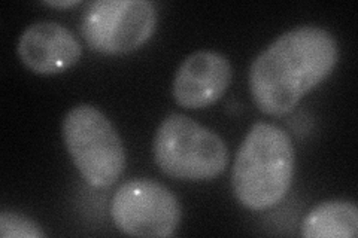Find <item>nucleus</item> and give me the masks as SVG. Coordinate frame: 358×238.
I'll use <instances>...</instances> for the list:
<instances>
[{"mask_svg": "<svg viewBox=\"0 0 358 238\" xmlns=\"http://www.w3.org/2000/svg\"><path fill=\"white\" fill-rule=\"evenodd\" d=\"M339 60L330 31L301 26L282 33L250 67L251 96L266 115L282 117L331 75Z\"/></svg>", "mask_w": 358, "mask_h": 238, "instance_id": "1", "label": "nucleus"}, {"mask_svg": "<svg viewBox=\"0 0 358 238\" xmlns=\"http://www.w3.org/2000/svg\"><path fill=\"white\" fill-rule=\"evenodd\" d=\"M294 165L296 152L288 133L271 122H255L231 168L234 197L250 210L276 206L293 184Z\"/></svg>", "mask_w": 358, "mask_h": 238, "instance_id": "2", "label": "nucleus"}, {"mask_svg": "<svg viewBox=\"0 0 358 238\" xmlns=\"http://www.w3.org/2000/svg\"><path fill=\"white\" fill-rule=\"evenodd\" d=\"M154 161L178 180H212L229 164L227 144L220 135L182 113H171L159 126L152 142Z\"/></svg>", "mask_w": 358, "mask_h": 238, "instance_id": "3", "label": "nucleus"}, {"mask_svg": "<svg viewBox=\"0 0 358 238\" xmlns=\"http://www.w3.org/2000/svg\"><path fill=\"white\" fill-rule=\"evenodd\" d=\"M62 134L71 160L90 186L108 188L124 173V144L97 107L85 103L72 107L63 119Z\"/></svg>", "mask_w": 358, "mask_h": 238, "instance_id": "4", "label": "nucleus"}, {"mask_svg": "<svg viewBox=\"0 0 358 238\" xmlns=\"http://www.w3.org/2000/svg\"><path fill=\"white\" fill-rule=\"evenodd\" d=\"M157 20V9L150 0H96L84 9L81 35L96 52L122 55L151 39Z\"/></svg>", "mask_w": 358, "mask_h": 238, "instance_id": "5", "label": "nucleus"}, {"mask_svg": "<svg viewBox=\"0 0 358 238\" xmlns=\"http://www.w3.org/2000/svg\"><path fill=\"white\" fill-rule=\"evenodd\" d=\"M181 204L173 192L151 179H133L112 197L110 218L131 237L167 238L181 223Z\"/></svg>", "mask_w": 358, "mask_h": 238, "instance_id": "6", "label": "nucleus"}, {"mask_svg": "<svg viewBox=\"0 0 358 238\" xmlns=\"http://www.w3.org/2000/svg\"><path fill=\"white\" fill-rule=\"evenodd\" d=\"M233 79L229 59L215 51H196L178 67L172 94L185 109L209 107L226 94Z\"/></svg>", "mask_w": 358, "mask_h": 238, "instance_id": "7", "label": "nucleus"}, {"mask_svg": "<svg viewBox=\"0 0 358 238\" xmlns=\"http://www.w3.org/2000/svg\"><path fill=\"white\" fill-rule=\"evenodd\" d=\"M17 52L21 63L38 75L69 70L83 55V45L73 33L55 21H36L21 33Z\"/></svg>", "mask_w": 358, "mask_h": 238, "instance_id": "8", "label": "nucleus"}, {"mask_svg": "<svg viewBox=\"0 0 358 238\" xmlns=\"http://www.w3.org/2000/svg\"><path fill=\"white\" fill-rule=\"evenodd\" d=\"M305 238H355L358 209L352 201L329 200L313 207L301 222Z\"/></svg>", "mask_w": 358, "mask_h": 238, "instance_id": "9", "label": "nucleus"}, {"mask_svg": "<svg viewBox=\"0 0 358 238\" xmlns=\"http://www.w3.org/2000/svg\"><path fill=\"white\" fill-rule=\"evenodd\" d=\"M0 237L2 238H43L41 226L24 214L3 210L0 213Z\"/></svg>", "mask_w": 358, "mask_h": 238, "instance_id": "10", "label": "nucleus"}, {"mask_svg": "<svg viewBox=\"0 0 358 238\" xmlns=\"http://www.w3.org/2000/svg\"><path fill=\"white\" fill-rule=\"evenodd\" d=\"M80 3H81L80 0H60V2L59 0H55V2H43V5L52 6V8H72Z\"/></svg>", "mask_w": 358, "mask_h": 238, "instance_id": "11", "label": "nucleus"}]
</instances>
